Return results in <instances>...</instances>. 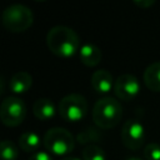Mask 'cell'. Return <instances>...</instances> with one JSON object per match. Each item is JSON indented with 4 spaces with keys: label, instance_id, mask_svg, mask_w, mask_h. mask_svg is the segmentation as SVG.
Returning <instances> with one entry per match:
<instances>
[{
    "label": "cell",
    "instance_id": "obj_1",
    "mask_svg": "<svg viewBox=\"0 0 160 160\" xmlns=\"http://www.w3.org/2000/svg\"><path fill=\"white\" fill-rule=\"evenodd\" d=\"M46 46L54 55L68 59L78 52L80 48V38L72 29L58 25L48 31Z\"/></svg>",
    "mask_w": 160,
    "mask_h": 160
},
{
    "label": "cell",
    "instance_id": "obj_2",
    "mask_svg": "<svg viewBox=\"0 0 160 160\" xmlns=\"http://www.w3.org/2000/svg\"><path fill=\"white\" fill-rule=\"evenodd\" d=\"M122 116V108L120 102L111 98L105 96L98 100L92 108V121L96 128L106 130L115 128Z\"/></svg>",
    "mask_w": 160,
    "mask_h": 160
},
{
    "label": "cell",
    "instance_id": "obj_3",
    "mask_svg": "<svg viewBox=\"0 0 160 160\" xmlns=\"http://www.w3.org/2000/svg\"><path fill=\"white\" fill-rule=\"evenodd\" d=\"M1 22L8 31L22 32L26 31L34 22L32 11L21 4L8 6L1 14Z\"/></svg>",
    "mask_w": 160,
    "mask_h": 160
},
{
    "label": "cell",
    "instance_id": "obj_4",
    "mask_svg": "<svg viewBox=\"0 0 160 160\" xmlns=\"http://www.w3.org/2000/svg\"><path fill=\"white\" fill-rule=\"evenodd\" d=\"M75 140L72 134L64 128H52L44 135L42 142L48 151L55 155H68L75 148Z\"/></svg>",
    "mask_w": 160,
    "mask_h": 160
},
{
    "label": "cell",
    "instance_id": "obj_5",
    "mask_svg": "<svg viewBox=\"0 0 160 160\" xmlns=\"http://www.w3.org/2000/svg\"><path fill=\"white\" fill-rule=\"evenodd\" d=\"M88 101L80 94H69L64 96L58 108L62 120L69 122H76L84 119L88 114Z\"/></svg>",
    "mask_w": 160,
    "mask_h": 160
},
{
    "label": "cell",
    "instance_id": "obj_6",
    "mask_svg": "<svg viewBox=\"0 0 160 160\" xmlns=\"http://www.w3.org/2000/svg\"><path fill=\"white\" fill-rule=\"evenodd\" d=\"M26 116L25 102L16 96H8L2 100L0 106L1 122L9 128H15L20 125Z\"/></svg>",
    "mask_w": 160,
    "mask_h": 160
},
{
    "label": "cell",
    "instance_id": "obj_7",
    "mask_svg": "<svg viewBox=\"0 0 160 160\" xmlns=\"http://www.w3.org/2000/svg\"><path fill=\"white\" fill-rule=\"evenodd\" d=\"M121 141L130 150H138L142 146L145 141V130L140 121L136 119H130L124 122L121 128Z\"/></svg>",
    "mask_w": 160,
    "mask_h": 160
},
{
    "label": "cell",
    "instance_id": "obj_8",
    "mask_svg": "<svg viewBox=\"0 0 160 160\" xmlns=\"http://www.w3.org/2000/svg\"><path fill=\"white\" fill-rule=\"evenodd\" d=\"M114 92L120 100L131 101L140 92L139 80L131 74L120 75L114 82Z\"/></svg>",
    "mask_w": 160,
    "mask_h": 160
},
{
    "label": "cell",
    "instance_id": "obj_9",
    "mask_svg": "<svg viewBox=\"0 0 160 160\" xmlns=\"http://www.w3.org/2000/svg\"><path fill=\"white\" fill-rule=\"evenodd\" d=\"M90 82H91L92 89L96 92H99V94H106L112 88V75L108 70L100 69V70H96L92 74Z\"/></svg>",
    "mask_w": 160,
    "mask_h": 160
},
{
    "label": "cell",
    "instance_id": "obj_10",
    "mask_svg": "<svg viewBox=\"0 0 160 160\" xmlns=\"http://www.w3.org/2000/svg\"><path fill=\"white\" fill-rule=\"evenodd\" d=\"M79 56H80V61L84 65L92 68L101 61L102 52L94 44H84L79 50Z\"/></svg>",
    "mask_w": 160,
    "mask_h": 160
},
{
    "label": "cell",
    "instance_id": "obj_11",
    "mask_svg": "<svg viewBox=\"0 0 160 160\" xmlns=\"http://www.w3.org/2000/svg\"><path fill=\"white\" fill-rule=\"evenodd\" d=\"M55 106L54 102L48 98L38 99L32 105V112L36 119L41 121H48L54 118L55 115Z\"/></svg>",
    "mask_w": 160,
    "mask_h": 160
},
{
    "label": "cell",
    "instance_id": "obj_12",
    "mask_svg": "<svg viewBox=\"0 0 160 160\" xmlns=\"http://www.w3.org/2000/svg\"><path fill=\"white\" fill-rule=\"evenodd\" d=\"M32 85V78L26 71H18L9 81V88L14 94H24Z\"/></svg>",
    "mask_w": 160,
    "mask_h": 160
},
{
    "label": "cell",
    "instance_id": "obj_13",
    "mask_svg": "<svg viewBox=\"0 0 160 160\" xmlns=\"http://www.w3.org/2000/svg\"><path fill=\"white\" fill-rule=\"evenodd\" d=\"M144 82L154 92L160 91V61L150 64L144 71Z\"/></svg>",
    "mask_w": 160,
    "mask_h": 160
},
{
    "label": "cell",
    "instance_id": "obj_14",
    "mask_svg": "<svg viewBox=\"0 0 160 160\" xmlns=\"http://www.w3.org/2000/svg\"><path fill=\"white\" fill-rule=\"evenodd\" d=\"M40 136L34 131H25L19 138V146L25 152H36L40 148Z\"/></svg>",
    "mask_w": 160,
    "mask_h": 160
},
{
    "label": "cell",
    "instance_id": "obj_15",
    "mask_svg": "<svg viewBox=\"0 0 160 160\" xmlns=\"http://www.w3.org/2000/svg\"><path fill=\"white\" fill-rule=\"evenodd\" d=\"M100 139H101L100 129L94 128V126H89L76 135V141L81 145H86V146L95 145V142L100 141Z\"/></svg>",
    "mask_w": 160,
    "mask_h": 160
},
{
    "label": "cell",
    "instance_id": "obj_16",
    "mask_svg": "<svg viewBox=\"0 0 160 160\" xmlns=\"http://www.w3.org/2000/svg\"><path fill=\"white\" fill-rule=\"evenodd\" d=\"M0 155L2 160H18L19 149L10 140H2L0 144Z\"/></svg>",
    "mask_w": 160,
    "mask_h": 160
},
{
    "label": "cell",
    "instance_id": "obj_17",
    "mask_svg": "<svg viewBox=\"0 0 160 160\" xmlns=\"http://www.w3.org/2000/svg\"><path fill=\"white\" fill-rule=\"evenodd\" d=\"M82 160H106V155L100 146L89 145L82 150Z\"/></svg>",
    "mask_w": 160,
    "mask_h": 160
},
{
    "label": "cell",
    "instance_id": "obj_18",
    "mask_svg": "<svg viewBox=\"0 0 160 160\" xmlns=\"http://www.w3.org/2000/svg\"><path fill=\"white\" fill-rule=\"evenodd\" d=\"M144 158L146 160H160V145L150 142L144 148Z\"/></svg>",
    "mask_w": 160,
    "mask_h": 160
},
{
    "label": "cell",
    "instance_id": "obj_19",
    "mask_svg": "<svg viewBox=\"0 0 160 160\" xmlns=\"http://www.w3.org/2000/svg\"><path fill=\"white\" fill-rule=\"evenodd\" d=\"M29 160H52V158L46 151H36L29 158Z\"/></svg>",
    "mask_w": 160,
    "mask_h": 160
},
{
    "label": "cell",
    "instance_id": "obj_20",
    "mask_svg": "<svg viewBox=\"0 0 160 160\" xmlns=\"http://www.w3.org/2000/svg\"><path fill=\"white\" fill-rule=\"evenodd\" d=\"M134 4L136 5V6H139V8H142V9H148V8H150V6H152L154 4H155V1L154 0H134Z\"/></svg>",
    "mask_w": 160,
    "mask_h": 160
},
{
    "label": "cell",
    "instance_id": "obj_21",
    "mask_svg": "<svg viewBox=\"0 0 160 160\" xmlns=\"http://www.w3.org/2000/svg\"><path fill=\"white\" fill-rule=\"evenodd\" d=\"M61 160H80V159H78V158H71V156H66V158H64V159H61Z\"/></svg>",
    "mask_w": 160,
    "mask_h": 160
},
{
    "label": "cell",
    "instance_id": "obj_22",
    "mask_svg": "<svg viewBox=\"0 0 160 160\" xmlns=\"http://www.w3.org/2000/svg\"><path fill=\"white\" fill-rule=\"evenodd\" d=\"M126 160H141L140 158H129V159H126Z\"/></svg>",
    "mask_w": 160,
    "mask_h": 160
}]
</instances>
